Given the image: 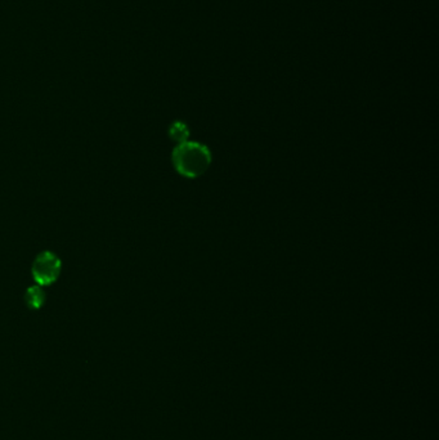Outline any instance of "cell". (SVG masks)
Segmentation results:
<instances>
[{
    "instance_id": "7a4b0ae2",
    "label": "cell",
    "mask_w": 439,
    "mask_h": 440,
    "mask_svg": "<svg viewBox=\"0 0 439 440\" xmlns=\"http://www.w3.org/2000/svg\"><path fill=\"white\" fill-rule=\"evenodd\" d=\"M61 267L62 264L57 255L51 251H44L36 256L31 268V276L38 282V285L48 286L59 278Z\"/></svg>"
},
{
    "instance_id": "3957f363",
    "label": "cell",
    "mask_w": 439,
    "mask_h": 440,
    "mask_svg": "<svg viewBox=\"0 0 439 440\" xmlns=\"http://www.w3.org/2000/svg\"><path fill=\"white\" fill-rule=\"evenodd\" d=\"M25 301L30 309L38 311L45 303V294L39 286L29 288L26 291Z\"/></svg>"
},
{
    "instance_id": "6da1fadb",
    "label": "cell",
    "mask_w": 439,
    "mask_h": 440,
    "mask_svg": "<svg viewBox=\"0 0 439 440\" xmlns=\"http://www.w3.org/2000/svg\"><path fill=\"white\" fill-rule=\"evenodd\" d=\"M171 160L180 175L190 179L199 178L210 166L211 152L203 144L186 141L176 147Z\"/></svg>"
},
{
    "instance_id": "277c9868",
    "label": "cell",
    "mask_w": 439,
    "mask_h": 440,
    "mask_svg": "<svg viewBox=\"0 0 439 440\" xmlns=\"http://www.w3.org/2000/svg\"><path fill=\"white\" fill-rule=\"evenodd\" d=\"M188 136H190L188 127L182 121H177V123H174L170 127L169 136L173 141H177L179 143H183V142H186Z\"/></svg>"
}]
</instances>
